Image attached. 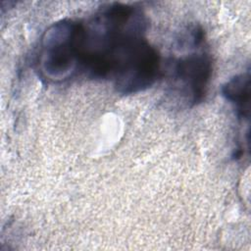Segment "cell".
I'll list each match as a JSON object with an SVG mask.
<instances>
[{"instance_id": "cell-2", "label": "cell", "mask_w": 251, "mask_h": 251, "mask_svg": "<svg viewBox=\"0 0 251 251\" xmlns=\"http://www.w3.org/2000/svg\"><path fill=\"white\" fill-rule=\"evenodd\" d=\"M84 24L65 19L54 23L43 33L38 69L51 82H62L80 72Z\"/></svg>"}, {"instance_id": "cell-4", "label": "cell", "mask_w": 251, "mask_h": 251, "mask_svg": "<svg viewBox=\"0 0 251 251\" xmlns=\"http://www.w3.org/2000/svg\"><path fill=\"white\" fill-rule=\"evenodd\" d=\"M223 96L234 106L239 119H248L250 113V73H242L229 78L222 86Z\"/></svg>"}, {"instance_id": "cell-3", "label": "cell", "mask_w": 251, "mask_h": 251, "mask_svg": "<svg viewBox=\"0 0 251 251\" xmlns=\"http://www.w3.org/2000/svg\"><path fill=\"white\" fill-rule=\"evenodd\" d=\"M170 86L188 107L201 103L207 93L212 77L213 65L205 51L184 54L171 63Z\"/></svg>"}, {"instance_id": "cell-1", "label": "cell", "mask_w": 251, "mask_h": 251, "mask_svg": "<svg viewBox=\"0 0 251 251\" xmlns=\"http://www.w3.org/2000/svg\"><path fill=\"white\" fill-rule=\"evenodd\" d=\"M84 25L80 72L90 78L112 80L117 91L126 95L155 83L160 56L144 36L147 21L139 8L106 4Z\"/></svg>"}]
</instances>
